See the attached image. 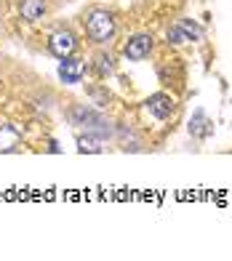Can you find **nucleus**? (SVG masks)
<instances>
[{"instance_id": "6e6552de", "label": "nucleus", "mask_w": 232, "mask_h": 261, "mask_svg": "<svg viewBox=\"0 0 232 261\" xmlns=\"http://www.w3.org/2000/svg\"><path fill=\"white\" fill-rule=\"evenodd\" d=\"M78 149L80 152H101V144H99V139H94V136H80L78 139Z\"/></svg>"}, {"instance_id": "f8f14e48", "label": "nucleus", "mask_w": 232, "mask_h": 261, "mask_svg": "<svg viewBox=\"0 0 232 261\" xmlns=\"http://www.w3.org/2000/svg\"><path fill=\"white\" fill-rule=\"evenodd\" d=\"M198 125H203V115H198ZM190 130H195V134H200V136L205 134V130H203V128H190Z\"/></svg>"}, {"instance_id": "f03ea898", "label": "nucleus", "mask_w": 232, "mask_h": 261, "mask_svg": "<svg viewBox=\"0 0 232 261\" xmlns=\"http://www.w3.org/2000/svg\"><path fill=\"white\" fill-rule=\"evenodd\" d=\"M75 48H78V40H75V35L69 32V30H59V32H54L51 38H48V51H51L56 59L72 56Z\"/></svg>"}, {"instance_id": "0eeeda50", "label": "nucleus", "mask_w": 232, "mask_h": 261, "mask_svg": "<svg viewBox=\"0 0 232 261\" xmlns=\"http://www.w3.org/2000/svg\"><path fill=\"white\" fill-rule=\"evenodd\" d=\"M21 16H24L27 21H38L43 14H45V0H21Z\"/></svg>"}, {"instance_id": "1a4fd4ad", "label": "nucleus", "mask_w": 232, "mask_h": 261, "mask_svg": "<svg viewBox=\"0 0 232 261\" xmlns=\"http://www.w3.org/2000/svg\"><path fill=\"white\" fill-rule=\"evenodd\" d=\"M179 27L184 30V35H187V40H200L203 38V30L198 27V24H192V21H187V19H184V21H179Z\"/></svg>"}, {"instance_id": "39448f33", "label": "nucleus", "mask_w": 232, "mask_h": 261, "mask_svg": "<svg viewBox=\"0 0 232 261\" xmlns=\"http://www.w3.org/2000/svg\"><path fill=\"white\" fill-rule=\"evenodd\" d=\"M147 112L158 117V120H166V117H171L173 112V101L171 96H166V93H155V96L147 99Z\"/></svg>"}, {"instance_id": "9b49d317", "label": "nucleus", "mask_w": 232, "mask_h": 261, "mask_svg": "<svg viewBox=\"0 0 232 261\" xmlns=\"http://www.w3.org/2000/svg\"><path fill=\"white\" fill-rule=\"evenodd\" d=\"M168 43H173V45H182V43H187V35H184V30L176 24L173 30H168Z\"/></svg>"}, {"instance_id": "423d86ee", "label": "nucleus", "mask_w": 232, "mask_h": 261, "mask_svg": "<svg viewBox=\"0 0 232 261\" xmlns=\"http://www.w3.org/2000/svg\"><path fill=\"white\" fill-rule=\"evenodd\" d=\"M21 141V134L14 125H0V152H14Z\"/></svg>"}, {"instance_id": "20e7f679", "label": "nucleus", "mask_w": 232, "mask_h": 261, "mask_svg": "<svg viewBox=\"0 0 232 261\" xmlns=\"http://www.w3.org/2000/svg\"><path fill=\"white\" fill-rule=\"evenodd\" d=\"M86 75V62H80V59H72V56H67L62 59V64H59V77L64 83H80V77Z\"/></svg>"}, {"instance_id": "9d476101", "label": "nucleus", "mask_w": 232, "mask_h": 261, "mask_svg": "<svg viewBox=\"0 0 232 261\" xmlns=\"http://www.w3.org/2000/svg\"><path fill=\"white\" fill-rule=\"evenodd\" d=\"M96 62H99V64H96L99 77H104V75L112 72V56H104V54H101V56H96Z\"/></svg>"}, {"instance_id": "7ed1b4c3", "label": "nucleus", "mask_w": 232, "mask_h": 261, "mask_svg": "<svg viewBox=\"0 0 232 261\" xmlns=\"http://www.w3.org/2000/svg\"><path fill=\"white\" fill-rule=\"evenodd\" d=\"M149 51H152V38L149 35H134V38L123 45V54L125 59H131V62H142L144 56H149Z\"/></svg>"}, {"instance_id": "f257e3e1", "label": "nucleus", "mask_w": 232, "mask_h": 261, "mask_svg": "<svg viewBox=\"0 0 232 261\" xmlns=\"http://www.w3.org/2000/svg\"><path fill=\"white\" fill-rule=\"evenodd\" d=\"M86 32H88V38L94 40V43H107L112 35H115V19L110 11H91V14L86 16Z\"/></svg>"}]
</instances>
